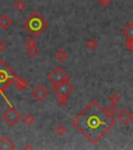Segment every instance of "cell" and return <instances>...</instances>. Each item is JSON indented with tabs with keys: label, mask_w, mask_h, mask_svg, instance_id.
Listing matches in <instances>:
<instances>
[{
	"label": "cell",
	"mask_w": 133,
	"mask_h": 150,
	"mask_svg": "<svg viewBox=\"0 0 133 150\" xmlns=\"http://www.w3.org/2000/svg\"><path fill=\"white\" fill-rule=\"evenodd\" d=\"M72 125L91 144H97L115 125L110 116L97 100H91L72 120Z\"/></svg>",
	"instance_id": "cell-1"
},
{
	"label": "cell",
	"mask_w": 133,
	"mask_h": 150,
	"mask_svg": "<svg viewBox=\"0 0 133 150\" xmlns=\"http://www.w3.org/2000/svg\"><path fill=\"white\" fill-rule=\"evenodd\" d=\"M23 27L32 38L40 37L48 27V21L39 12L33 11L23 22Z\"/></svg>",
	"instance_id": "cell-2"
},
{
	"label": "cell",
	"mask_w": 133,
	"mask_h": 150,
	"mask_svg": "<svg viewBox=\"0 0 133 150\" xmlns=\"http://www.w3.org/2000/svg\"><path fill=\"white\" fill-rule=\"evenodd\" d=\"M17 76V73L3 59H0V80L5 83H13V79Z\"/></svg>",
	"instance_id": "cell-3"
},
{
	"label": "cell",
	"mask_w": 133,
	"mask_h": 150,
	"mask_svg": "<svg viewBox=\"0 0 133 150\" xmlns=\"http://www.w3.org/2000/svg\"><path fill=\"white\" fill-rule=\"evenodd\" d=\"M48 80L52 84H56L61 82L70 81V76L67 73V71L63 70L61 67H57L48 75Z\"/></svg>",
	"instance_id": "cell-4"
},
{
	"label": "cell",
	"mask_w": 133,
	"mask_h": 150,
	"mask_svg": "<svg viewBox=\"0 0 133 150\" xmlns=\"http://www.w3.org/2000/svg\"><path fill=\"white\" fill-rule=\"evenodd\" d=\"M74 86L70 83V81L61 82L52 86V92L55 94L56 96L61 95V96H70L71 93L74 91Z\"/></svg>",
	"instance_id": "cell-5"
},
{
	"label": "cell",
	"mask_w": 133,
	"mask_h": 150,
	"mask_svg": "<svg viewBox=\"0 0 133 150\" xmlns=\"http://www.w3.org/2000/svg\"><path fill=\"white\" fill-rule=\"evenodd\" d=\"M2 118L9 126H15L16 124H18L19 121L22 119L20 112L14 108H11L9 110H7L6 112H4V114L2 115Z\"/></svg>",
	"instance_id": "cell-6"
},
{
	"label": "cell",
	"mask_w": 133,
	"mask_h": 150,
	"mask_svg": "<svg viewBox=\"0 0 133 150\" xmlns=\"http://www.w3.org/2000/svg\"><path fill=\"white\" fill-rule=\"evenodd\" d=\"M48 95H49V92L43 84H37L35 89H33L31 92V97L37 102H44L48 97Z\"/></svg>",
	"instance_id": "cell-7"
},
{
	"label": "cell",
	"mask_w": 133,
	"mask_h": 150,
	"mask_svg": "<svg viewBox=\"0 0 133 150\" xmlns=\"http://www.w3.org/2000/svg\"><path fill=\"white\" fill-rule=\"evenodd\" d=\"M117 119L122 125H127L132 121L133 115H132V112H131L129 110L124 108V110H121L120 112H118Z\"/></svg>",
	"instance_id": "cell-8"
},
{
	"label": "cell",
	"mask_w": 133,
	"mask_h": 150,
	"mask_svg": "<svg viewBox=\"0 0 133 150\" xmlns=\"http://www.w3.org/2000/svg\"><path fill=\"white\" fill-rule=\"evenodd\" d=\"M16 148V145L12 141V139L7 136H3L0 138V150H13Z\"/></svg>",
	"instance_id": "cell-9"
},
{
	"label": "cell",
	"mask_w": 133,
	"mask_h": 150,
	"mask_svg": "<svg viewBox=\"0 0 133 150\" xmlns=\"http://www.w3.org/2000/svg\"><path fill=\"white\" fill-rule=\"evenodd\" d=\"M12 25H13V20L8 15H6V14L0 15V28H1V29L6 30V29H8Z\"/></svg>",
	"instance_id": "cell-10"
},
{
	"label": "cell",
	"mask_w": 133,
	"mask_h": 150,
	"mask_svg": "<svg viewBox=\"0 0 133 150\" xmlns=\"http://www.w3.org/2000/svg\"><path fill=\"white\" fill-rule=\"evenodd\" d=\"M13 83L15 84V87H16L17 89L21 90V91L26 90V89H27V87H28V82L26 81L24 78H22L21 76H19L18 74H17L16 77L13 79Z\"/></svg>",
	"instance_id": "cell-11"
},
{
	"label": "cell",
	"mask_w": 133,
	"mask_h": 150,
	"mask_svg": "<svg viewBox=\"0 0 133 150\" xmlns=\"http://www.w3.org/2000/svg\"><path fill=\"white\" fill-rule=\"evenodd\" d=\"M122 35L126 39H133V22L126 24V26L122 29Z\"/></svg>",
	"instance_id": "cell-12"
},
{
	"label": "cell",
	"mask_w": 133,
	"mask_h": 150,
	"mask_svg": "<svg viewBox=\"0 0 133 150\" xmlns=\"http://www.w3.org/2000/svg\"><path fill=\"white\" fill-rule=\"evenodd\" d=\"M84 46H85V48H87L89 50H91V51H94V50H96L97 48H98L99 42H98V40H96V39L91 38V39H89V40L85 41Z\"/></svg>",
	"instance_id": "cell-13"
},
{
	"label": "cell",
	"mask_w": 133,
	"mask_h": 150,
	"mask_svg": "<svg viewBox=\"0 0 133 150\" xmlns=\"http://www.w3.org/2000/svg\"><path fill=\"white\" fill-rule=\"evenodd\" d=\"M26 53H27V55L29 56L30 59L35 57V56L39 54V48L37 47V44H32V45L27 46V48H26Z\"/></svg>",
	"instance_id": "cell-14"
},
{
	"label": "cell",
	"mask_w": 133,
	"mask_h": 150,
	"mask_svg": "<svg viewBox=\"0 0 133 150\" xmlns=\"http://www.w3.org/2000/svg\"><path fill=\"white\" fill-rule=\"evenodd\" d=\"M68 57V53L63 49V48H58L55 52V59L58 62H65Z\"/></svg>",
	"instance_id": "cell-15"
},
{
	"label": "cell",
	"mask_w": 133,
	"mask_h": 150,
	"mask_svg": "<svg viewBox=\"0 0 133 150\" xmlns=\"http://www.w3.org/2000/svg\"><path fill=\"white\" fill-rule=\"evenodd\" d=\"M22 120H23V122L26 125L30 126V125H32L35 122V117L32 114H26L24 117H22Z\"/></svg>",
	"instance_id": "cell-16"
},
{
	"label": "cell",
	"mask_w": 133,
	"mask_h": 150,
	"mask_svg": "<svg viewBox=\"0 0 133 150\" xmlns=\"http://www.w3.org/2000/svg\"><path fill=\"white\" fill-rule=\"evenodd\" d=\"M14 7L16 11H18V12H23L24 9L26 8V3L24 0H16L14 3Z\"/></svg>",
	"instance_id": "cell-17"
},
{
	"label": "cell",
	"mask_w": 133,
	"mask_h": 150,
	"mask_svg": "<svg viewBox=\"0 0 133 150\" xmlns=\"http://www.w3.org/2000/svg\"><path fill=\"white\" fill-rule=\"evenodd\" d=\"M105 110L110 116H115V114H118V112H119L118 105H117V104H115V103H110L109 105L106 106Z\"/></svg>",
	"instance_id": "cell-18"
},
{
	"label": "cell",
	"mask_w": 133,
	"mask_h": 150,
	"mask_svg": "<svg viewBox=\"0 0 133 150\" xmlns=\"http://www.w3.org/2000/svg\"><path fill=\"white\" fill-rule=\"evenodd\" d=\"M109 101H110V103L118 104V103L121 101V96H120V94L117 93V92H112V93L109 95Z\"/></svg>",
	"instance_id": "cell-19"
},
{
	"label": "cell",
	"mask_w": 133,
	"mask_h": 150,
	"mask_svg": "<svg viewBox=\"0 0 133 150\" xmlns=\"http://www.w3.org/2000/svg\"><path fill=\"white\" fill-rule=\"evenodd\" d=\"M55 132H56V134H58V136L63 137V134L67 132V128H65L63 124H58L57 126L55 127Z\"/></svg>",
	"instance_id": "cell-20"
},
{
	"label": "cell",
	"mask_w": 133,
	"mask_h": 150,
	"mask_svg": "<svg viewBox=\"0 0 133 150\" xmlns=\"http://www.w3.org/2000/svg\"><path fill=\"white\" fill-rule=\"evenodd\" d=\"M68 97L69 96H61V95H58V96L56 97V101L58 103L59 105L61 106H65L67 103H68Z\"/></svg>",
	"instance_id": "cell-21"
},
{
	"label": "cell",
	"mask_w": 133,
	"mask_h": 150,
	"mask_svg": "<svg viewBox=\"0 0 133 150\" xmlns=\"http://www.w3.org/2000/svg\"><path fill=\"white\" fill-rule=\"evenodd\" d=\"M125 47L129 51L133 52V39H127V41L125 42Z\"/></svg>",
	"instance_id": "cell-22"
},
{
	"label": "cell",
	"mask_w": 133,
	"mask_h": 150,
	"mask_svg": "<svg viewBox=\"0 0 133 150\" xmlns=\"http://www.w3.org/2000/svg\"><path fill=\"white\" fill-rule=\"evenodd\" d=\"M98 2L101 6L106 8V7H108L110 4H111V0H98Z\"/></svg>",
	"instance_id": "cell-23"
},
{
	"label": "cell",
	"mask_w": 133,
	"mask_h": 150,
	"mask_svg": "<svg viewBox=\"0 0 133 150\" xmlns=\"http://www.w3.org/2000/svg\"><path fill=\"white\" fill-rule=\"evenodd\" d=\"M8 86H9L8 83H5V82H3V81L0 80V94H2L3 92L8 88Z\"/></svg>",
	"instance_id": "cell-24"
},
{
	"label": "cell",
	"mask_w": 133,
	"mask_h": 150,
	"mask_svg": "<svg viewBox=\"0 0 133 150\" xmlns=\"http://www.w3.org/2000/svg\"><path fill=\"white\" fill-rule=\"evenodd\" d=\"M32 44H37L34 41V38L30 37V38H28V39H26L25 40V45L26 46H29V45H32Z\"/></svg>",
	"instance_id": "cell-25"
},
{
	"label": "cell",
	"mask_w": 133,
	"mask_h": 150,
	"mask_svg": "<svg viewBox=\"0 0 133 150\" xmlns=\"http://www.w3.org/2000/svg\"><path fill=\"white\" fill-rule=\"evenodd\" d=\"M6 48V43L3 40H0V53H2Z\"/></svg>",
	"instance_id": "cell-26"
},
{
	"label": "cell",
	"mask_w": 133,
	"mask_h": 150,
	"mask_svg": "<svg viewBox=\"0 0 133 150\" xmlns=\"http://www.w3.org/2000/svg\"><path fill=\"white\" fill-rule=\"evenodd\" d=\"M23 149H33V146H31V145H26V146H24V147H23Z\"/></svg>",
	"instance_id": "cell-27"
}]
</instances>
